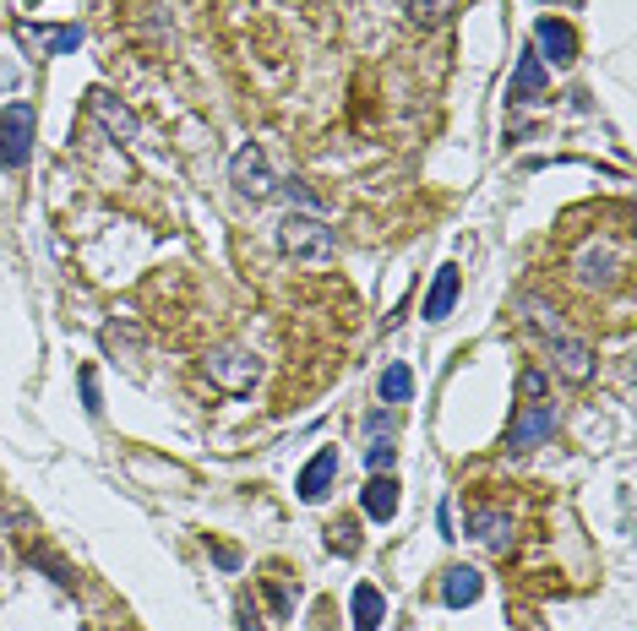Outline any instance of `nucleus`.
Returning <instances> with one entry per match:
<instances>
[{
  "instance_id": "1",
  "label": "nucleus",
  "mask_w": 637,
  "mask_h": 631,
  "mask_svg": "<svg viewBox=\"0 0 637 631\" xmlns=\"http://www.w3.org/2000/svg\"><path fill=\"white\" fill-rule=\"evenodd\" d=\"M278 245L294 261H333L339 256V229H328L322 213H289L278 223Z\"/></svg>"
},
{
  "instance_id": "2",
  "label": "nucleus",
  "mask_w": 637,
  "mask_h": 631,
  "mask_svg": "<svg viewBox=\"0 0 637 631\" xmlns=\"http://www.w3.org/2000/svg\"><path fill=\"white\" fill-rule=\"evenodd\" d=\"M34 142H39V115L34 104H7L0 110V169H23L34 158Z\"/></svg>"
},
{
  "instance_id": "3",
  "label": "nucleus",
  "mask_w": 637,
  "mask_h": 631,
  "mask_svg": "<svg viewBox=\"0 0 637 631\" xmlns=\"http://www.w3.org/2000/svg\"><path fill=\"white\" fill-rule=\"evenodd\" d=\"M202 371H207V382L224 387V392H251V387L262 382V360H256L251 349H234V344L213 349V355L202 360Z\"/></svg>"
},
{
  "instance_id": "4",
  "label": "nucleus",
  "mask_w": 637,
  "mask_h": 631,
  "mask_svg": "<svg viewBox=\"0 0 637 631\" xmlns=\"http://www.w3.org/2000/svg\"><path fill=\"white\" fill-rule=\"evenodd\" d=\"M556 425H561V414H556V403H523L518 414H512V425H507V452L518 458V452H534V447H545L550 436H556Z\"/></svg>"
},
{
  "instance_id": "5",
  "label": "nucleus",
  "mask_w": 637,
  "mask_h": 631,
  "mask_svg": "<svg viewBox=\"0 0 637 631\" xmlns=\"http://www.w3.org/2000/svg\"><path fill=\"white\" fill-rule=\"evenodd\" d=\"M229 185H234L240 196H251V202H267V196L278 191V175H272L262 142H245V147L229 158Z\"/></svg>"
},
{
  "instance_id": "6",
  "label": "nucleus",
  "mask_w": 637,
  "mask_h": 631,
  "mask_svg": "<svg viewBox=\"0 0 637 631\" xmlns=\"http://www.w3.org/2000/svg\"><path fill=\"white\" fill-rule=\"evenodd\" d=\"M534 55H539L545 66H572V61H577V34H572V23L539 17V23H534Z\"/></svg>"
},
{
  "instance_id": "7",
  "label": "nucleus",
  "mask_w": 637,
  "mask_h": 631,
  "mask_svg": "<svg viewBox=\"0 0 637 631\" xmlns=\"http://www.w3.org/2000/svg\"><path fill=\"white\" fill-rule=\"evenodd\" d=\"M333 479H339V452L333 447H322L305 468H300V479H294V495L305 501V506H322L328 501V490H333Z\"/></svg>"
},
{
  "instance_id": "8",
  "label": "nucleus",
  "mask_w": 637,
  "mask_h": 631,
  "mask_svg": "<svg viewBox=\"0 0 637 631\" xmlns=\"http://www.w3.org/2000/svg\"><path fill=\"white\" fill-rule=\"evenodd\" d=\"M88 115L110 131V142H137V115L115 99V93H104V88H93L88 93Z\"/></svg>"
},
{
  "instance_id": "9",
  "label": "nucleus",
  "mask_w": 637,
  "mask_h": 631,
  "mask_svg": "<svg viewBox=\"0 0 637 631\" xmlns=\"http://www.w3.org/2000/svg\"><path fill=\"white\" fill-rule=\"evenodd\" d=\"M550 360H556V376L561 382H572V387H583V382H594V349L588 344H577L572 333L566 338H550Z\"/></svg>"
},
{
  "instance_id": "10",
  "label": "nucleus",
  "mask_w": 637,
  "mask_h": 631,
  "mask_svg": "<svg viewBox=\"0 0 637 631\" xmlns=\"http://www.w3.org/2000/svg\"><path fill=\"white\" fill-rule=\"evenodd\" d=\"M485 550H507L512 544V512H496V506H469V523H463Z\"/></svg>"
},
{
  "instance_id": "11",
  "label": "nucleus",
  "mask_w": 637,
  "mask_h": 631,
  "mask_svg": "<svg viewBox=\"0 0 637 631\" xmlns=\"http://www.w3.org/2000/svg\"><path fill=\"white\" fill-rule=\"evenodd\" d=\"M545 82H550V72H545V61L534 55V50H523L518 55V72H512V104H539L545 99Z\"/></svg>"
},
{
  "instance_id": "12",
  "label": "nucleus",
  "mask_w": 637,
  "mask_h": 631,
  "mask_svg": "<svg viewBox=\"0 0 637 631\" xmlns=\"http://www.w3.org/2000/svg\"><path fill=\"white\" fill-rule=\"evenodd\" d=\"M360 512L371 523H393L398 517V479L393 474H371L366 490H360Z\"/></svg>"
},
{
  "instance_id": "13",
  "label": "nucleus",
  "mask_w": 637,
  "mask_h": 631,
  "mask_svg": "<svg viewBox=\"0 0 637 631\" xmlns=\"http://www.w3.org/2000/svg\"><path fill=\"white\" fill-rule=\"evenodd\" d=\"M480 593H485V577H480L474 566H447V571H442V604H447V609H469Z\"/></svg>"
},
{
  "instance_id": "14",
  "label": "nucleus",
  "mask_w": 637,
  "mask_h": 631,
  "mask_svg": "<svg viewBox=\"0 0 637 631\" xmlns=\"http://www.w3.org/2000/svg\"><path fill=\"white\" fill-rule=\"evenodd\" d=\"M453 305H458V267L447 261V267H436V278L425 288V322H447Z\"/></svg>"
},
{
  "instance_id": "15",
  "label": "nucleus",
  "mask_w": 637,
  "mask_h": 631,
  "mask_svg": "<svg viewBox=\"0 0 637 631\" xmlns=\"http://www.w3.org/2000/svg\"><path fill=\"white\" fill-rule=\"evenodd\" d=\"M23 39L34 44V50H44V55H77L82 50V28L72 23V28H34V23H23Z\"/></svg>"
},
{
  "instance_id": "16",
  "label": "nucleus",
  "mask_w": 637,
  "mask_h": 631,
  "mask_svg": "<svg viewBox=\"0 0 637 631\" xmlns=\"http://www.w3.org/2000/svg\"><path fill=\"white\" fill-rule=\"evenodd\" d=\"M349 615H355V631H377V626L387 620V598H382V588H377V582H360V588L349 593Z\"/></svg>"
},
{
  "instance_id": "17",
  "label": "nucleus",
  "mask_w": 637,
  "mask_h": 631,
  "mask_svg": "<svg viewBox=\"0 0 637 631\" xmlns=\"http://www.w3.org/2000/svg\"><path fill=\"white\" fill-rule=\"evenodd\" d=\"M615 267H621V245H588L577 256V278L583 283H615Z\"/></svg>"
},
{
  "instance_id": "18",
  "label": "nucleus",
  "mask_w": 637,
  "mask_h": 631,
  "mask_svg": "<svg viewBox=\"0 0 637 631\" xmlns=\"http://www.w3.org/2000/svg\"><path fill=\"white\" fill-rule=\"evenodd\" d=\"M377 392H382V403H409V398H415V371H409L404 360H393V365L382 371V387H377Z\"/></svg>"
},
{
  "instance_id": "19",
  "label": "nucleus",
  "mask_w": 637,
  "mask_h": 631,
  "mask_svg": "<svg viewBox=\"0 0 637 631\" xmlns=\"http://www.w3.org/2000/svg\"><path fill=\"white\" fill-rule=\"evenodd\" d=\"M404 12H409V23H415V28H442V23L458 12V0H409Z\"/></svg>"
},
{
  "instance_id": "20",
  "label": "nucleus",
  "mask_w": 637,
  "mask_h": 631,
  "mask_svg": "<svg viewBox=\"0 0 637 631\" xmlns=\"http://www.w3.org/2000/svg\"><path fill=\"white\" fill-rule=\"evenodd\" d=\"M328 550H333V555H355V550H360V523H355V517H339V523L328 528Z\"/></svg>"
},
{
  "instance_id": "21",
  "label": "nucleus",
  "mask_w": 637,
  "mask_h": 631,
  "mask_svg": "<svg viewBox=\"0 0 637 631\" xmlns=\"http://www.w3.org/2000/svg\"><path fill=\"white\" fill-rule=\"evenodd\" d=\"M278 191L294 202V213H322V196H316L305 180H294V175H289V180H278Z\"/></svg>"
},
{
  "instance_id": "22",
  "label": "nucleus",
  "mask_w": 637,
  "mask_h": 631,
  "mask_svg": "<svg viewBox=\"0 0 637 631\" xmlns=\"http://www.w3.org/2000/svg\"><path fill=\"white\" fill-rule=\"evenodd\" d=\"M393 458H398V447H393L387 436L366 447V468H371V474H387V468H393Z\"/></svg>"
},
{
  "instance_id": "23",
  "label": "nucleus",
  "mask_w": 637,
  "mask_h": 631,
  "mask_svg": "<svg viewBox=\"0 0 637 631\" xmlns=\"http://www.w3.org/2000/svg\"><path fill=\"white\" fill-rule=\"evenodd\" d=\"M77 382H82V409L99 420V414H104V398H99V376H93V365H82V376H77Z\"/></svg>"
},
{
  "instance_id": "24",
  "label": "nucleus",
  "mask_w": 637,
  "mask_h": 631,
  "mask_svg": "<svg viewBox=\"0 0 637 631\" xmlns=\"http://www.w3.org/2000/svg\"><path fill=\"white\" fill-rule=\"evenodd\" d=\"M518 392H523L528 403H539V398H545V371H523V376H518Z\"/></svg>"
},
{
  "instance_id": "25",
  "label": "nucleus",
  "mask_w": 637,
  "mask_h": 631,
  "mask_svg": "<svg viewBox=\"0 0 637 631\" xmlns=\"http://www.w3.org/2000/svg\"><path fill=\"white\" fill-rule=\"evenodd\" d=\"M234 626H240V631H267V626H262V615H256V604H251V598H240V604H234Z\"/></svg>"
},
{
  "instance_id": "26",
  "label": "nucleus",
  "mask_w": 637,
  "mask_h": 631,
  "mask_svg": "<svg viewBox=\"0 0 637 631\" xmlns=\"http://www.w3.org/2000/svg\"><path fill=\"white\" fill-rule=\"evenodd\" d=\"M267 604H272L278 615H289V609H294V593H289L283 582H267Z\"/></svg>"
},
{
  "instance_id": "27",
  "label": "nucleus",
  "mask_w": 637,
  "mask_h": 631,
  "mask_svg": "<svg viewBox=\"0 0 637 631\" xmlns=\"http://www.w3.org/2000/svg\"><path fill=\"white\" fill-rule=\"evenodd\" d=\"M213 561H218L224 571H234V566H240V550H234V544H213Z\"/></svg>"
},
{
  "instance_id": "28",
  "label": "nucleus",
  "mask_w": 637,
  "mask_h": 631,
  "mask_svg": "<svg viewBox=\"0 0 637 631\" xmlns=\"http://www.w3.org/2000/svg\"><path fill=\"white\" fill-rule=\"evenodd\" d=\"M436 528H442V539H458V533H453V506H447V501L436 506Z\"/></svg>"
}]
</instances>
